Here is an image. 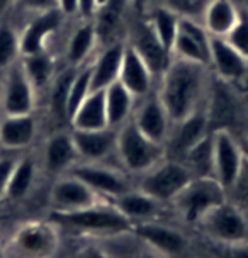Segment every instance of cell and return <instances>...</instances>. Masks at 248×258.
Instances as JSON below:
<instances>
[{"label": "cell", "instance_id": "6da1fadb", "mask_svg": "<svg viewBox=\"0 0 248 258\" xmlns=\"http://www.w3.org/2000/svg\"><path fill=\"white\" fill-rule=\"evenodd\" d=\"M209 75L208 64L172 56L168 67L160 75V89L157 90L172 124L204 107L211 82Z\"/></svg>", "mask_w": 248, "mask_h": 258}, {"label": "cell", "instance_id": "7a4b0ae2", "mask_svg": "<svg viewBox=\"0 0 248 258\" xmlns=\"http://www.w3.org/2000/svg\"><path fill=\"white\" fill-rule=\"evenodd\" d=\"M48 219L58 228L94 238L133 234V223L111 201H99L97 204L72 213L53 211Z\"/></svg>", "mask_w": 248, "mask_h": 258}, {"label": "cell", "instance_id": "3957f363", "mask_svg": "<svg viewBox=\"0 0 248 258\" xmlns=\"http://www.w3.org/2000/svg\"><path fill=\"white\" fill-rule=\"evenodd\" d=\"M196 226L218 245L228 248L248 245V213L228 199L208 211Z\"/></svg>", "mask_w": 248, "mask_h": 258}, {"label": "cell", "instance_id": "277c9868", "mask_svg": "<svg viewBox=\"0 0 248 258\" xmlns=\"http://www.w3.org/2000/svg\"><path fill=\"white\" fill-rule=\"evenodd\" d=\"M116 155L126 172L141 175L165 158V146L146 138L130 119L117 127Z\"/></svg>", "mask_w": 248, "mask_h": 258}, {"label": "cell", "instance_id": "5b68a950", "mask_svg": "<svg viewBox=\"0 0 248 258\" xmlns=\"http://www.w3.org/2000/svg\"><path fill=\"white\" fill-rule=\"evenodd\" d=\"M226 190L214 177H194L172 201V206L185 224H197L213 207L226 201Z\"/></svg>", "mask_w": 248, "mask_h": 258}, {"label": "cell", "instance_id": "8992f818", "mask_svg": "<svg viewBox=\"0 0 248 258\" xmlns=\"http://www.w3.org/2000/svg\"><path fill=\"white\" fill-rule=\"evenodd\" d=\"M189 168L177 160L163 158L155 167L140 175L138 188L158 201L160 204H172L178 192L192 180Z\"/></svg>", "mask_w": 248, "mask_h": 258}, {"label": "cell", "instance_id": "52a82bcc", "mask_svg": "<svg viewBox=\"0 0 248 258\" xmlns=\"http://www.w3.org/2000/svg\"><path fill=\"white\" fill-rule=\"evenodd\" d=\"M12 248L19 258H53L59 248L58 226L51 221H29L17 228Z\"/></svg>", "mask_w": 248, "mask_h": 258}, {"label": "cell", "instance_id": "ba28073f", "mask_svg": "<svg viewBox=\"0 0 248 258\" xmlns=\"http://www.w3.org/2000/svg\"><path fill=\"white\" fill-rule=\"evenodd\" d=\"M213 153H214V178L226 192L235 188L238 178L245 168V155L229 129L213 131Z\"/></svg>", "mask_w": 248, "mask_h": 258}, {"label": "cell", "instance_id": "9c48e42d", "mask_svg": "<svg viewBox=\"0 0 248 258\" xmlns=\"http://www.w3.org/2000/svg\"><path fill=\"white\" fill-rule=\"evenodd\" d=\"M38 92L27 78L21 59L4 72L2 89H0V109L2 114L17 116L31 114L36 109Z\"/></svg>", "mask_w": 248, "mask_h": 258}, {"label": "cell", "instance_id": "30bf717a", "mask_svg": "<svg viewBox=\"0 0 248 258\" xmlns=\"http://www.w3.org/2000/svg\"><path fill=\"white\" fill-rule=\"evenodd\" d=\"M67 173L80 178L87 183L92 190L105 201H111L114 197L128 192L131 187L128 177L121 170L112 168L104 163H94V161H79L68 170Z\"/></svg>", "mask_w": 248, "mask_h": 258}, {"label": "cell", "instance_id": "8fae6325", "mask_svg": "<svg viewBox=\"0 0 248 258\" xmlns=\"http://www.w3.org/2000/svg\"><path fill=\"white\" fill-rule=\"evenodd\" d=\"M211 133L209 119L206 109L201 107L192 112L189 117L173 122L165 141V158L182 161L196 143H199L206 135Z\"/></svg>", "mask_w": 248, "mask_h": 258}, {"label": "cell", "instance_id": "7c38bea8", "mask_svg": "<svg viewBox=\"0 0 248 258\" xmlns=\"http://www.w3.org/2000/svg\"><path fill=\"white\" fill-rule=\"evenodd\" d=\"M133 234L140 238L145 246L158 251L165 258L180 256L189 248V239L182 231L155 219L133 224Z\"/></svg>", "mask_w": 248, "mask_h": 258}, {"label": "cell", "instance_id": "4fadbf2b", "mask_svg": "<svg viewBox=\"0 0 248 258\" xmlns=\"http://www.w3.org/2000/svg\"><path fill=\"white\" fill-rule=\"evenodd\" d=\"M131 121L146 138L160 143V145H165L170 127H172L170 116L160 100L157 90L141 97V102L135 105Z\"/></svg>", "mask_w": 248, "mask_h": 258}, {"label": "cell", "instance_id": "5bb4252c", "mask_svg": "<svg viewBox=\"0 0 248 258\" xmlns=\"http://www.w3.org/2000/svg\"><path fill=\"white\" fill-rule=\"evenodd\" d=\"M99 201H105L99 197L92 188L70 173L59 175L56 182L53 183L51 192H49V202H51L53 211L58 213H72V211H80L89 206L97 204Z\"/></svg>", "mask_w": 248, "mask_h": 258}, {"label": "cell", "instance_id": "9a60e30c", "mask_svg": "<svg viewBox=\"0 0 248 258\" xmlns=\"http://www.w3.org/2000/svg\"><path fill=\"white\" fill-rule=\"evenodd\" d=\"M65 19L58 9L31 16L29 22L19 31L21 36V56L38 54L48 51V43L61 27Z\"/></svg>", "mask_w": 248, "mask_h": 258}, {"label": "cell", "instance_id": "2e32d148", "mask_svg": "<svg viewBox=\"0 0 248 258\" xmlns=\"http://www.w3.org/2000/svg\"><path fill=\"white\" fill-rule=\"evenodd\" d=\"M209 39L211 36L203 22L180 19L178 32L172 46V56L209 67Z\"/></svg>", "mask_w": 248, "mask_h": 258}, {"label": "cell", "instance_id": "e0dca14e", "mask_svg": "<svg viewBox=\"0 0 248 258\" xmlns=\"http://www.w3.org/2000/svg\"><path fill=\"white\" fill-rule=\"evenodd\" d=\"M228 82L214 77L209 82L208 97H206V114L209 119L211 131L216 129H229L238 117V100L229 90Z\"/></svg>", "mask_w": 248, "mask_h": 258}, {"label": "cell", "instance_id": "ac0fdd59", "mask_svg": "<svg viewBox=\"0 0 248 258\" xmlns=\"http://www.w3.org/2000/svg\"><path fill=\"white\" fill-rule=\"evenodd\" d=\"M209 70L228 84H235L248 75V59L241 56L224 38L211 36Z\"/></svg>", "mask_w": 248, "mask_h": 258}, {"label": "cell", "instance_id": "d6986e66", "mask_svg": "<svg viewBox=\"0 0 248 258\" xmlns=\"http://www.w3.org/2000/svg\"><path fill=\"white\" fill-rule=\"evenodd\" d=\"M80 161L104 163V160L116 153L117 127L102 129H70Z\"/></svg>", "mask_w": 248, "mask_h": 258}, {"label": "cell", "instance_id": "ffe728a7", "mask_svg": "<svg viewBox=\"0 0 248 258\" xmlns=\"http://www.w3.org/2000/svg\"><path fill=\"white\" fill-rule=\"evenodd\" d=\"M128 44H131L140 53V56L151 68L155 77L162 75L165 68L168 67L170 59H172V53L168 49H165L162 43L157 39V36L153 34L146 19H140L135 22V26L130 31Z\"/></svg>", "mask_w": 248, "mask_h": 258}, {"label": "cell", "instance_id": "44dd1931", "mask_svg": "<svg viewBox=\"0 0 248 258\" xmlns=\"http://www.w3.org/2000/svg\"><path fill=\"white\" fill-rule=\"evenodd\" d=\"M79 161L80 156L77 153L72 131L59 129L46 140L43 148V167L48 173L54 177L65 175Z\"/></svg>", "mask_w": 248, "mask_h": 258}, {"label": "cell", "instance_id": "7402d4cb", "mask_svg": "<svg viewBox=\"0 0 248 258\" xmlns=\"http://www.w3.org/2000/svg\"><path fill=\"white\" fill-rule=\"evenodd\" d=\"M153 80L155 75L151 68L140 56V53L131 44L126 43L117 82H121L136 99H141L153 92Z\"/></svg>", "mask_w": 248, "mask_h": 258}, {"label": "cell", "instance_id": "603a6c76", "mask_svg": "<svg viewBox=\"0 0 248 258\" xmlns=\"http://www.w3.org/2000/svg\"><path fill=\"white\" fill-rule=\"evenodd\" d=\"M38 135V119L34 112L0 117V146L9 151L24 150Z\"/></svg>", "mask_w": 248, "mask_h": 258}, {"label": "cell", "instance_id": "cb8c5ba5", "mask_svg": "<svg viewBox=\"0 0 248 258\" xmlns=\"http://www.w3.org/2000/svg\"><path fill=\"white\" fill-rule=\"evenodd\" d=\"M124 48H126V43L122 41L105 44L102 51L90 63L92 90H105L111 84L117 82Z\"/></svg>", "mask_w": 248, "mask_h": 258}, {"label": "cell", "instance_id": "d4e9b609", "mask_svg": "<svg viewBox=\"0 0 248 258\" xmlns=\"http://www.w3.org/2000/svg\"><path fill=\"white\" fill-rule=\"evenodd\" d=\"M111 202L133 224L157 219V216L160 214V207H162L158 201H155L153 197H150L148 194L140 190L138 187H133L128 192L114 197Z\"/></svg>", "mask_w": 248, "mask_h": 258}, {"label": "cell", "instance_id": "484cf974", "mask_svg": "<svg viewBox=\"0 0 248 258\" xmlns=\"http://www.w3.org/2000/svg\"><path fill=\"white\" fill-rule=\"evenodd\" d=\"M97 29H95L94 21H84L73 29L72 36L67 41L65 46V59L67 67L80 68L87 64V59L90 58L94 48L97 46Z\"/></svg>", "mask_w": 248, "mask_h": 258}, {"label": "cell", "instance_id": "4316f807", "mask_svg": "<svg viewBox=\"0 0 248 258\" xmlns=\"http://www.w3.org/2000/svg\"><path fill=\"white\" fill-rule=\"evenodd\" d=\"M240 9L233 0H211L203 17V26L209 36L226 38L240 17Z\"/></svg>", "mask_w": 248, "mask_h": 258}, {"label": "cell", "instance_id": "83f0119b", "mask_svg": "<svg viewBox=\"0 0 248 258\" xmlns=\"http://www.w3.org/2000/svg\"><path fill=\"white\" fill-rule=\"evenodd\" d=\"M105 99V114H107V124L111 127L122 126L130 121L135 110L136 97L124 87L121 82H114L104 90Z\"/></svg>", "mask_w": 248, "mask_h": 258}, {"label": "cell", "instance_id": "f1b7e54d", "mask_svg": "<svg viewBox=\"0 0 248 258\" xmlns=\"http://www.w3.org/2000/svg\"><path fill=\"white\" fill-rule=\"evenodd\" d=\"M104 90H92L70 119L72 129H102L107 127Z\"/></svg>", "mask_w": 248, "mask_h": 258}, {"label": "cell", "instance_id": "f546056e", "mask_svg": "<svg viewBox=\"0 0 248 258\" xmlns=\"http://www.w3.org/2000/svg\"><path fill=\"white\" fill-rule=\"evenodd\" d=\"M36 175H38V165H36V160L33 156L27 155L17 158L7 183L6 199L17 202L29 196V192L34 187Z\"/></svg>", "mask_w": 248, "mask_h": 258}, {"label": "cell", "instance_id": "4dcf8cb0", "mask_svg": "<svg viewBox=\"0 0 248 258\" xmlns=\"http://www.w3.org/2000/svg\"><path fill=\"white\" fill-rule=\"evenodd\" d=\"M145 19L150 24L153 34L157 36V39L162 43L165 49H168L172 53V46L175 41V36L178 32V24H180V17L172 11H168L167 7L157 6L150 7L148 12L145 14Z\"/></svg>", "mask_w": 248, "mask_h": 258}, {"label": "cell", "instance_id": "1f68e13d", "mask_svg": "<svg viewBox=\"0 0 248 258\" xmlns=\"http://www.w3.org/2000/svg\"><path fill=\"white\" fill-rule=\"evenodd\" d=\"M21 63L36 92L48 89L53 77L56 75V64H54V58L49 54V51L21 56Z\"/></svg>", "mask_w": 248, "mask_h": 258}, {"label": "cell", "instance_id": "d6a6232c", "mask_svg": "<svg viewBox=\"0 0 248 258\" xmlns=\"http://www.w3.org/2000/svg\"><path fill=\"white\" fill-rule=\"evenodd\" d=\"M182 163L189 168L192 177H214L213 131L187 151Z\"/></svg>", "mask_w": 248, "mask_h": 258}, {"label": "cell", "instance_id": "836d02e7", "mask_svg": "<svg viewBox=\"0 0 248 258\" xmlns=\"http://www.w3.org/2000/svg\"><path fill=\"white\" fill-rule=\"evenodd\" d=\"M77 68L67 67L61 72L53 77L51 84L46 90H48V107L49 112L58 121H67V100H68V90H70L73 75H75Z\"/></svg>", "mask_w": 248, "mask_h": 258}, {"label": "cell", "instance_id": "e575fe53", "mask_svg": "<svg viewBox=\"0 0 248 258\" xmlns=\"http://www.w3.org/2000/svg\"><path fill=\"white\" fill-rule=\"evenodd\" d=\"M92 92V73H90V63L84 64V67L77 68L75 75H73L70 90H68V100H67V119L70 124L72 116L75 114V110L80 107V104L84 102Z\"/></svg>", "mask_w": 248, "mask_h": 258}, {"label": "cell", "instance_id": "d590c367", "mask_svg": "<svg viewBox=\"0 0 248 258\" xmlns=\"http://www.w3.org/2000/svg\"><path fill=\"white\" fill-rule=\"evenodd\" d=\"M21 59V36L16 26L0 22V73Z\"/></svg>", "mask_w": 248, "mask_h": 258}, {"label": "cell", "instance_id": "8d00e7d4", "mask_svg": "<svg viewBox=\"0 0 248 258\" xmlns=\"http://www.w3.org/2000/svg\"><path fill=\"white\" fill-rule=\"evenodd\" d=\"M211 0H162L160 6L167 7L168 11L177 14L180 19H192L203 22L204 12Z\"/></svg>", "mask_w": 248, "mask_h": 258}, {"label": "cell", "instance_id": "74e56055", "mask_svg": "<svg viewBox=\"0 0 248 258\" xmlns=\"http://www.w3.org/2000/svg\"><path fill=\"white\" fill-rule=\"evenodd\" d=\"M233 48L236 49L241 56L248 59V9H240V17H238L235 27L228 32V36L224 38Z\"/></svg>", "mask_w": 248, "mask_h": 258}, {"label": "cell", "instance_id": "f35d334b", "mask_svg": "<svg viewBox=\"0 0 248 258\" xmlns=\"http://www.w3.org/2000/svg\"><path fill=\"white\" fill-rule=\"evenodd\" d=\"M14 9L22 14L34 16V14L56 9V0H14Z\"/></svg>", "mask_w": 248, "mask_h": 258}, {"label": "cell", "instance_id": "ab89813d", "mask_svg": "<svg viewBox=\"0 0 248 258\" xmlns=\"http://www.w3.org/2000/svg\"><path fill=\"white\" fill-rule=\"evenodd\" d=\"M17 158L12 156H0V201L6 199V190H7V183L11 178V173L14 170Z\"/></svg>", "mask_w": 248, "mask_h": 258}, {"label": "cell", "instance_id": "60d3db41", "mask_svg": "<svg viewBox=\"0 0 248 258\" xmlns=\"http://www.w3.org/2000/svg\"><path fill=\"white\" fill-rule=\"evenodd\" d=\"M73 258H114V256L111 253L105 251L102 246L95 245V243H89V245L82 246Z\"/></svg>", "mask_w": 248, "mask_h": 258}, {"label": "cell", "instance_id": "b9f144b4", "mask_svg": "<svg viewBox=\"0 0 248 258\" xmlns=\"http://www.w3.org/2000/svg\"><path fill=\"white\" fill-rule=\"evenodd\" d=\"M56 9L63 17L79 16V0H56Z\"/></svg>", "mask_w": 248, "mask_h": 258}, {"label": "cell", "instance_id": "7bdbcfd3", "mask_svg": "<svg viewBox=\"0 0 248 258\" xmlns=\"http://www.w3.org/2000/svg\"><path fill=\"white\" fill-rule=\"evenodd\" d=\"M97 7H95V0H79V17L82 21L94 19Z\"/></svg>", "mask_w": 248, "mask_h": 258}, {"label": "cell", "instance_id": "ee69618b", "mask_svg": "<svg viewBox=\"0 0 248 258\" xmlns=\"http://www.w3.org/2000/svg\"><path fill=\"white\" fill-rule=\"evenodd\" d=\"M150 2L151 0H130V7L136 14H146L150 9Z\"/></svg>", "mask_w": 248, "mask_h": 258}, {"label": "cell", "instance_id": "f6af8a7d", "mask_svg": "<svg viewBox=\"0 0 248 258\" xmlns=\"http://www.w3.org/2000/svg\"><path fill=\"white\" fill-rule=\"evenodd\" d=\"M228 258H248V245H241V246H235L231 248Z\"/></svg>", "mask_w": 248, "mask_h": 258}, {"label": "cell", "instance_id": "bcb514c9", "mask_svg": "<svg viewBox=\"0 0 248 258\" xmlns=\"http://www.w3.org/2000/svg\"><path fill=\"white\" fill-rule=\"evenodd\" d=\"M138 258H165V256L160 255L158 251H155V250H151V248L145 246L143 250H141L140 255H138Z\"/></svg>", "mask_w": 248, "mask_h": 258}, {"label": "cell", "instance_id": "7dc6e473", "mask_svg": "<svg viewBox=\"0 0 248 258\" xmlns=\"http://www.w3.org/2000/svg\"><path fill=\"white\" fill-rule=\"evenodd\" d=\"M14 9V0H0V17H4Z\"/></svg>", "mask_w": 248, "mask_h": 258}, {"label": "cell", "instance_id": "c3c4849f", "mask_svg": "<svg viewBox=\"0 0 248 258\" xmlns=\"http://www.w3.org/2000/svg\"><path fill=\"white\" fill-rule=\"evenodd\" d=\"M109 4H111V0H95V7H97V11L105 7V6H109Z\"/></svg>", "mask_w": 248, "mask_h": 258}, {"label": "cell", "instance_id": "681fc988", "mask_svg": "<svg viewBox=\"0 0 248 258\" xmlns=\"http://www.w3.org/2000/svg\"><path fill=\"white\" fill-rule=\"evenodd\" d=\"M246 141H248V138H246Z\"/></svg>", "mask_w": 248, "mask_h": 258}]
</instances>
